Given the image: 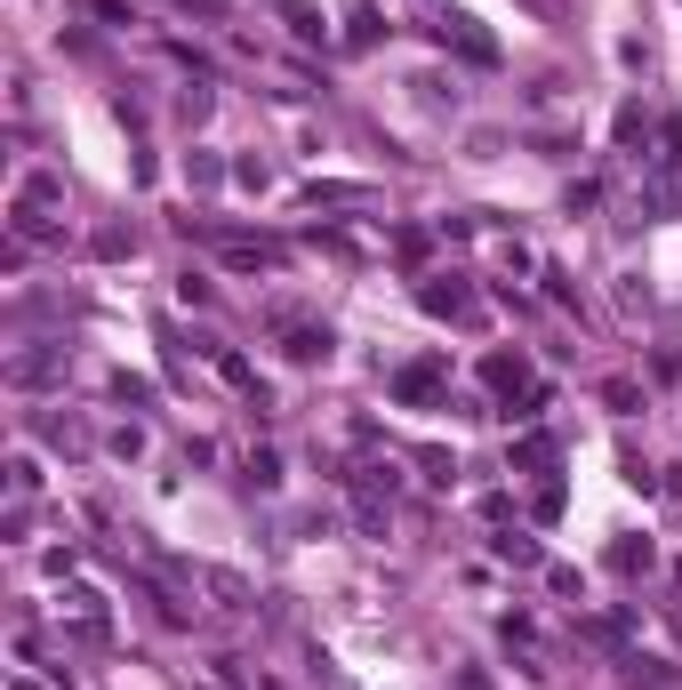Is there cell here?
<instances>
[{
    "label": "cell",
    "mask_w": 682,
    "mask_h": 690,
    "mask_svg": "<svg viewBox=\"0 0 682 690\" xmlns=\"http://www.w3.org/2000/svg\"><path fill=\"white\" fill-rule=\"evenodd\" d=\"M49 377H64V345H24V354H9V386L17 394L49 386Z\"/></svg>",
    "instance_id": "cell-2"
},
{
    "label": "cell",
    "mask_w": 682,
    "mask_h": 690,
    "mask_svg": "<svg viewBox=\"0 0 682 690\" xmlns=\"http://www.w3.org/2000/svg\"><path fill=\"white\" fill-rule=\"evenodd\" d=\"M57 618H64V635H73V642H113V610H105V595H89V586L57 595Z\"/></svg>",
    "instance_id": "cell-1"
},
{
    "label": "cell",
    "mask_w": 682,
    "mask_h": 690,
    "mask_svg": "<svg viewBox=\"0 0 682 690\" xmlns=\"http://www.w3.org/2000/svg\"><path fill=\"white\" fill-rule=\"evenodd\" d=\"M242 481H250V490H282V450H250L242 458Z\"/></svg>",
    "instance_id": "cell-10"
},
{
    "label": "cell",
    "mask_w": 682,
    "mask_h": 690,
    "mask_svg": "<svg viewBox=\"0 0 682 690\" xmlns=\"http://www.w3.org/2000/svg\"><path fill=\"white\" fill-rule=\"evenodd\" d=\"M201 586H210L225 610H257V586H250L242 570H201Z\"/></svg>",
    "instance_id": "cell-5"
},
{
    "label": "cell",
    "mask_w": 682,
    "mask_h": 690,
    "mask_svg": "<svg viewBox=\"0 0 682 690\" xmlns=\"http://www.w3.org/2000/svg\"><path fill=\"white\" fill-rule=\"evenodd\" d=\"M602 402L627 418V409H642V386H634V377H602Z\"/></svg>",
    "instance_id": "cell-14"
},
{
    "label": "cell",
    "mask_w": 682,
    "mask_h": 690,
    "mask_svg": "<svg viewBox=\"0 0 682 690\" xmlns=\"http://www.w3.org/2000/svg\"><path fill=\"white\" fill-rule=\"evenodd\" d=\"M634 210H651V217H674V210H682V185H674V177H642Z\"/></svg>",
    "instance_id": "cell-9"
},
{
    "label": "cell",
    "mask_w": 682,
    "mask_h": 690,
    "mask_svg": "<svg viewBox=\"0 0 682 690\" xmlns=\"http://www.w3.org/2000/svg\"><path fill=\"white\" fill-rule=\"evenodd\" d=\"M418 297H426V314H441V322H474V290H466V282H450V273H434Z\"/></svg>",
    "instance_id": "cell-4"
},
{
    "label": "cell",
    "mask_w": 682,
    "mask_h": 690,
    "mask_svg": "<svg viewBox=\"0 0 682 690\" xmlns=\"http://www.w3.org/2000/svg\"><path fill=\"white\" fill-rule=\"evenodd\" d=\"M642 136H651V121H642V105H627V113H619V145L634 153V145H642Z\"/></svg>",
    "instance_id": "cell-19"
},
{
    "label": "cell",
    "mask_w": 682,
    "mask_h": 690,
    "mask_svg": "<svg viewBox=\"0 0 682 690\" xmlns=\"http://www.w3.org/2000/svg\"><path fill=\"white\" fill-rule=\"evenodd\" d=\"M41 442H57V450H89V434L73 418H41Z\"/></svg>",
    "instance_id": "cell-17"
},
{
    "label": "cell",
    "mask_w": 682,
    "mask_h": 690,
    "mask_svg": "<svg viewBox=\"0 0 682 690\" xmlns=\"http://www.w3.org/2000/svg\"><path fill=\"white\" fill-rule=\"evenodd\" d=\"M515 466H554V434H522L515 442Z\"/></svg>",
    "instance_id": "cell-15"
},
{
    "label": "cell",
    "mask_w": 682,
    "mask_h": 690,
    "mask_svg": "<svg viewBox=\"0 0 682 690\" xmlns=\"http://www.w3.org/2000/svg\"><path fill=\"white\" fill-rule=\"evenodd\" d=\"M314 210H369V185H314Z\"/></svg>",
    "instance_id": "cell-11"
},
{
    "label": "cell",
    "mask_w": 682,
    "mask_h": 690,
    "mask_svg": "<svg viewBox=\"0 0 682 690\" xmlns=\"http://www.w3.org/2000/svg\"><path fill=\"white\" fill-rule=\"evenodd\" d=\"M394 394H401V402H434V394H441V362H409V369H394Z\"/></svg>",
    "instance_id": "cell-6"
},
{
    "label": "cell",
    "mask_w": 682,
    "mask_h": 690,
    "mask_svg": "<svg viewBox=\"0 0 682 690\" xmlns=\"http://www.w3.org/2000/svg\"><path fill=\"white\" fill-rule=\"evenodd\" d=\"M498 562H515V570H538V546H530L522 530H506V538H498Z\"/></svg>",
    "instance_id": "cell-16"
},
{
    "label": "cell",
    "mask_w": 682,
    "mask_h": 690,
    "mask_svg": "<svg viewBox=\"0 0 682 690\" xmlns=\"http://www.w3.org/2000/svg\"><path fill=\"white\" fill-rule=\"evenodd\" d=\"M273 329H282V354H289V362H329V329H322V322H289V314H273Z\"/></svg>",
    "instance_id": "cell-3"
},
{
    "label": "cell",
    "mask_w": 682,
    "mask_h": 690,
    "mask_svg": "<svg viewBox=\"0 0 682 690\" xmlns=\"http://www.w3.org/2000/svg\"><path fill=\"white\" fill-rule=\"evenodd\" d=\"M434 32H441V41H458L474 64H490V57H498V49H490V41H482V32H474L466 17H434Z\"/></svg>",
    "instance_id": "cell-8"
},
{
    "label": "cell",
    "mask_w": 682,
    "mask_h": 690,
    "mask_svg": "<svg viewBox=\"0 0 682 690\" xmlns=\"http://www.w3.org/2000/svg\"><path fill=\"white\" fill-rule=\"evenodd\" d=\"M610 570H627V578H634V570H651V538H642V546H634V538H627V546H610Z\"/></svg>",
    "instance_id": "cell-18"
},
{
    "label": "cell",
    "mask_w": 682,
    "mask_h": 690,
    "mask_svg": "<svg viewBox=\"0 0 682 690\" xmlns=\"http://www.w3.org/2000/svg\"><path fill=\"white\" fill-rule=\"evenodd\" d=\"M32 490H41V466L17 450V458H9V498H24V506H32Z\"/></svg>",
    "instance_id": "cell-13"
},
{
    "label": "cell",
    "mask_w": 682,
    "mask_h": 690,
    "mask_svg": "<svg viewBox=\"0 0 682 690\" xmlns=\"http://www.w3.org/2000/svg\"><path fill=\"white\" fill-rule=\"evenodd\" d=\"M225 265H233V273H273V265H282V250H273V241H225Z\"/></svg>",
    "instance_id": "cell-7"
},
{
    "label": "cell",
    "mask_w": 682,
    "mask_h": 690,
    "mask_svg": "<svg viewBox=\"0 0 682 690\" xmlns=\"http://www.w3.org/2000/svg\"><path fill=\"white\" fill-rule=\"evenodd\" d=\"M9 690H32V682H9Z\"/></svg>",
    "instance_id": "cell-20"
},
{
    "label": "cell",
    "mask_w": 682,
    "mask_h": 690,
    "mask_svg": "<svg viewBox=\"0 0 682 690\" xmlns=\"http://www.w3.org/2000/svg\"><path fill=\"white\" fill-rule=\"evenodd\" d=\"M217 377H225V386H242V394H257V369L233 354V345H217Z\"/></svg>",
    "instance_id": "cell-12"
}]
</instances>
